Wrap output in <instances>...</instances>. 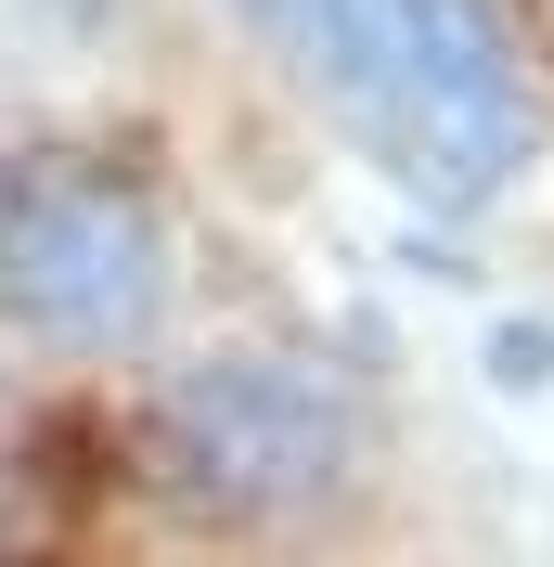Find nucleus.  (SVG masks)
<instances>
[{
    "mask_svg": "<svg viewBox=\"0 0 554 567\" xmlns=\"http://www.w3.org/2000/svg\"><path fill=\"white\" fill-rule=\"evenodd\" d=\"M168 207L130 155H91V142H27L0 155V322L39 336V349H142L168 322Z\"/></svg>",
    "mask_w": 554,
    "mask_h": 567,
    "instance_id": "obj_2",
    "label": "nucleus"
},
{
    "mask_svg": "<svg viewBox=\"0 0 554 567\" xmlns=\"http://www.w3.org/2000/svg\"><path fill=\"white\" fill-rule=\"evenodd\" d=\"M233 13L413 207L464 219L516 194L542 104H529V52L503 0H233Z\"/></svg>",
    "mask_w": 554,
    "mask_h": 567,
    "instance_id": "obj_1",
    "label": "nucleus"
},
{
    "mask_svg": "<svg viewBox=\"0 0 554 567\" xmlns=\"http://www.w3.org/2000/svg\"><path fill=\"white\" fill-rule=\"evenodd\" d=\"M361 464V425L322 388L310 361L284 349H219L181 361L168 388L142 400V477L207 516V529H271V516H310L322 491H348Z\"/></svg>",
    "mask_w": 554,
    "mask_h": 567,
    "instance_id": "obj_3",
    "label": "nucleus"
}]
</instances>
